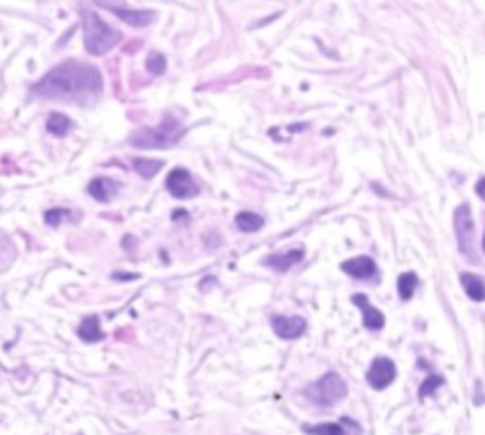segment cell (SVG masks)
<instances>
[{"label": "cell", "instance_id": "277c9868", "mask_svg": "<svg viewBox=\"0 0 485 435\" xmlns=\"http://www.w3.org/2000/svg\"><path fill=\"white\" fill-rule=\"evenodd\" d=\"M453 228H455V237H457L459 252L463 253L468 261L479 263L478 250H476V237H474L476 231H474L472 208H470V205L463 202L461 207L455 208Z\"/></svg>", "mask_w": 485, "mask_h": 435}, {"label": "cell", "instance_id": "8fae6325", "mask_svg": "<svg viewBox=\"0 0 485 435\" xmlns=\"http://www.w3.org/2000/svg\"><path fill=\"white\" fill-rule=\"evenodd\" d=\"M351 301H353L354 305L359 307V309L362 311V322H364V325H366L368 330L377 332V330H381V327L385 325V316H383V312H379L375 307L370 305V299H368V295H364V293H354L353 297H351Z\"/></svg>", "mask_w": 485, "mask_h": 435}, {"label": "cell", "instance_id": "7a4b0ae2", "mask_svg": "<svg viewBox=\"0 0 485 435\" xmlns=\"http://www.w3.org/2000/svg\"><path fill=\"white\" fill-rule=\"evenodd\" d=\"M82 25H84L85 52L92 55H105L122 42V33L105 23L92 10L82 12Z\"/></svg>", "mask_w": 485, "mask_h": 435}, {"label": "cell", "instance_id": "e0dca14e", "mask_svg": "<svg viewBox=\"0 0 485 435\" xmlns=\"http://www.w3.org/2000/svg\"><path fill=\"white\" fill-rule=\"evenodd\" d=\"M263 218L260 214H256V212H239V214L236 216V226L239 228V231H243V233H256V231H260V229L263 228Z\"/></svg>", "mask_w": 485, "mask_h": 435}, {"label": "cell", "instance_id": "9c48e42d", "mask_svg": "<svg viewBox=\"0 0 485 435\" xmlns=\"http://www.w3.org/2000/svg\"><path fill=\"white\" fill-rule=\"evenodd\" d=\"M341 271L359 280H368L377 274V265L370 256H356L341 263Z\"/></svg>", "mask_w": 485, "mask_h": 435}, {"label": "cell", "instance_id": "cb8c5ba5", "mask_svg": "<svg viewBox=\"0 0 485 435\" xmlns=\"http://www.w3.org/2000/svg\"><path fill=\"white\" fill-rule=\"evenodd\" d=\"M482 186H484V178H479V182H478V195L479 197H484V193H482Z\"/></svg>", "mask_w": 485, "mask_h": 435}, {"label": "cell", "instance_id": "6da1fadb", "mask_svg": "<svg viewBox=\"0 0 485 435\" xmlns=\"http://www.w3.org/2000/svg\"><path fill=\"white\" fill-rule=\"evenodd\" d=\"M103 91V76L97 66L80 61H65L53 66L33 85L34 97L65 103H92Z\"/></svg>", "mask_w": 485, "mask_h": 435}, {"label": "cell", "instance_id": "d6986e66", "mask_svg": "<svg viewBox=\"0 0 485 435\" xmlns=\"http://www.w3.org/2000/svg\"><path fill=\"white\" fill-rule=\"evenodd\" d=\"M133 167L143 178H152L159 172V169L164 167V161L159 159H146V157H137L133 159Z\"/></svg>", "mask_w": 485, "mask_h": 435}, {"label": "cell", "instance_id": "ffe728a7", "mask_svg": "<svg viewBox=\"0 0 485 435\" xmlns=\"http://www.w3.org/2000/svg\"><path fill=\"white\" fill-rule=\"evenodd\" d=\"M419 284V279L415 273H402L398 277V295H400L402 301H410L415 293V288Z\"/></svg>", "mask_w": 485, "mask_h": 435}, {"label": "cell", "instance_id": "30bf717a", "mask_svg": "<svg viewBox=\"0 0 485 435\" xmlns=\"http://www.w3.org/2000/svg\"><path fill=\"white\" fill-rule=\"evenodd\" d=\"M101 6L106 8L114 15H118L120 20L125 21L127 25L137 27V29L148 27L154 21V17H156V13L148 12V10H129V8L125 6H110V4H101Z\"/></svg>", "mask_w": 485, "mask_h": 435}, {"label": "cell", "instance_id": "9a60e30c", "mask_svg": "<svg viewBox=\"0 0 485 435\" xmlns=\"http://www.w3.org/2000/svg\"><path fill=\"white\" fill-rule=\"evenodd\" d=\"M461 284L465 288V292L472 301H484L485 292H484V282L479 277L472 273H461Z\"/></svg>", "mask_w": 485, "mask_h": 435}, {"label": "cell", "instance_id": "4fadbf2b", "mask_svg": "<svg viewBox=\"0 0 485 435\" xmlns=\"http://www.w3.org/2000/svg\"><path fill=\"white\" fill-rule=\"evenodd\" d=\"M303 256H305V250H302V248H296V250H290V252L268 256L263 263H266L268 267H273V269L279 271V273H284V271L292 269L296 263H300V261L303 260Z\"/></svg>", "mask_w": 485, "mask_h": 435}, {"label": "cell", "instance_id": "2e32d148", "mask_svg": "<svg viewBox=\"0 0 485 435\" xmlns=\"http://www.w3.org/2000/svg\"><path fill=\"white\" fill-rule=\"evenodd\" d=\"M46 129L53 137L63 138L68 135V131L73 129V121H71V117H66L65 114H57V112H55V114H52V116L48 117Z\"/></svg>", "mask_w": 485, "mask_h": 435}, {"label": "cell", "instance_id": "52a82bcc", "mask_svg": "<svg viewBox=\"0 0 485 435\" xmlns=\"http://www.w3.org/2000/svg\"><path fill=\"white\" fill-rule=\"evenodd\" d=\"M394 378H396V365L393 360L385 356L375 357L366 375L368 384L374 390H385L389 384H393Z\"/></svg>", "mask_w": 485, "mask_h": 435}, {"label": "cell", "instance_id": "7402d4cb", "mask_svg": "<svg viewBox=\"0 0 485 435\" xmlns=\"http://www.w3.org/2000/svg\"><path fill=\"white\" fill-rule=\"evenodd\" d=\"M165 66H167V61H165V57L161 55L159 52H152L150 55H148V61H146V68H148V72L150 74H154V76H161L165 72Z\"/></svg>", "mask_w": 485, "mask_h": 435}, {"label": "cell", "instance_id": "8992f818", "mask_svg": "<svg viewBox=\"0 0 485 435\" xmlns=\"http://www.w3.org/2000/svg\"><path fill=\"white\" fill-rule=\"evenodd\" d=\"M165 188H167V191H169L175 199H191V197H196L197 191H199V188H197V184L194 182L190 172L186 169H182V167H177V169L171 170L167 180H165Z\"/></svg>", "mask_w": 485, "mask_h": 435}, {"label": "cell", "instance_id": "3957f363", "mask_svg": "<svg viewBox=\"0 0 485 435\" xmlns=\"http://www.w3.org/2000/svg\"><path fill=\"white\" fill-rule=\"evenodd\" d=\"M182 125L173 114H164L158 127H140L129 135V144L135 148H169L182 137Z\"/></svg>", "mask_w": 485, "mask_h": 435}, {"label": "cell", "instance_id": "ac0fdd59", "mask_svg": "<svg viewBox=\"0 0 485 435\" xmlns=\"http://www.w3.org/2000/svg\"><path fill=\"white\" fill-rule=\"evenodd\" d=\"M302 429L307 435H349L345 429V418H341V422H324L317 424V426H302Z\"/></svg>", "mask_w": 485, "mask_h": 435}, {"label": "cell", "instance_id": "5bb4252c", "mask_svg": "<svg viewBox=\"0 0 485 435\" xmlns=\"http://www.w3.org/2000/svg\"><path fill=\"white\" fill-rule=\"evenodd\" d=\"M78 337L85 343H97V341H103L105 339V333L101 332V322H99V316H87V318L82 320V324L78 327Z\"/></svg>", "mask_w": 485, "mask_h": 435}, {"label": "cell", "instance_id": "603a6c76", "mask_svg": "<svg viewBox=\"0 0 485 435\" xmlns=\"http://www.w3.org/2000/svg\"><path fill=\"white\" fill-rule=\"evenodd\" d=\"M442 384H444V378L440 377V375H430V377L426 378L425 383L421 384L419 397L421 399H425V397L433 396L434 392H436V390H438Z\"/></svg>", "mask_w": 485, "mask_h": 435}, {"label": "cell", "instance_id": "5b68a950", "mask_svg": "<svg viewBox=\"0 0 485 435\" xmlns=\"http://www.w3.org/2000/svg\"><path fill=\"white\" fill-rule=\"evenodd\" d=\"M347 392L349 390L345 381L338 373H334V371L326 373L319 383L311 384L305 390L309 399L315 403V405H321V407H332L335 403H340L341 399H345Z\"/></svg>", "mask_w": 485, "mask_h": 435}, {"label": "cell", "instance_id": "44dd1931", "mask_svg": "<svg viewBox=\"0 0 485 435\" xmlns=\"http://www.w3.org/2000/svg\"><path fill=\"white\" fill-rule=\"evenodd\" d=\"M71 218H73V212L66 208H50L44 214V221L50 228H59L63 221H68Z\"/></svg>", "mask_w": 485, "mask_h": 435}, {"label": "cell", "instance_id": "7c38bea8", "mask_svg": "<svg viewBox=\"0 0 485 435\" xmlns=\"http://www.w3.org/2000/svg\"><path fill=\"white\" fill-rule=\"evenodd\" d=\"M120 189V184L114 182L112 178H105V176H101V178H95V180H92L89 182V186H87V191H89V195H92L93 199L99 202H108L114 197V195L118 193Z\"/></svg>", "mask_w": 485, "mask_h": 435}, {"label": "cell", "instance_id": "ba28073f", "mask_svg": "<svg viewBox=\"0 0 485 435\" xmlns=\"http://www.w3.org/2000/svg\"><path fill=\"white\" fill-rule=\"evenodd\" d=\"M271 327L281 339H298L307 330V322L302 316H273Z\"/></svg>", "mask_w": 485, "mask_h": 435}]
</instances>
